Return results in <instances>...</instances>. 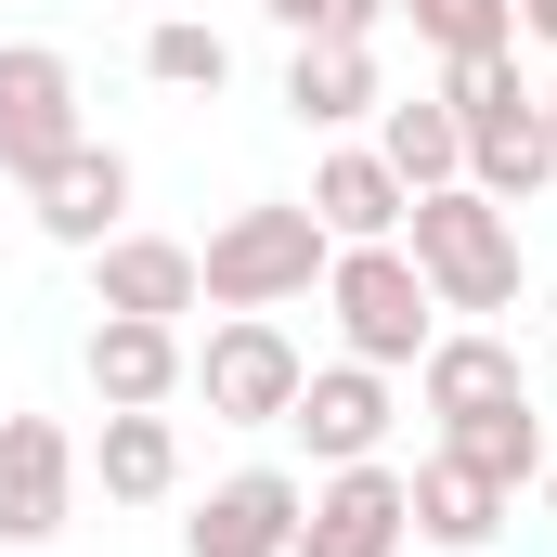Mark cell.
<instances>
[{
	"instance_id": "obj_5",
	"label": "cell",
	"mask_w": 557,
	"mask_h": 557,
	"mask_svg": "<svg viewBox=\"0 0 557 557\" xmlns=\"http://www.w3.org/2000/svg\"><path fill=\"white\" fill-rule=\"evenodd\" d=\"M298 337H285L273 311H221L208 337H195V363H182V389L208 403L221 428H285V403H298Z\"/></svg>"
},
{
	"instance_id": "obj_6",
	"label": "cell",
	"mask_w": 557,
	"mask_h": 557,
	"mask_svg": "<svg viewBox=\"0 0 557 557\" xmlns=\"http://www.w3.org/2000/svg\"><path fill=\"white\" fill-rule=\"evenodd\" d=\"M403 545H416V493H403L389 454L311 480V506H298V557H403Z\"/></svg>"
},
{
	"instance_id": "obj_17",
	"label": "cell",
	"mask_w": 557,
	"mask_h": 557,
	"mask_svg": "<svg viewBox=\"0 0 557 557\" xmlns=\"http://www.w3.org/2000/svg\"><path fill=\"white\" fill-rule=\"evenodd\" d=\"M532 376H519V350L493 337V324H454V337H428V363H416V403L428 416H480V403H519Z\"/></svg>"
},
{
	"instance_id": "obj_15",
	"label": "cell",
	"mask_w": 557,
	"mask_h": 557,
	"mask_svg": "<svg viewBox=\"0 0 557 557\" xmlns=\"http://www.w3.org/2000/svg\"><path fill=\"white\" fill-rule=\"evenodd\" d=\"M403 208H416V195H403V169H389L376 143H337V156L311 169V221H324L337 247H389Z\"/></svg>"
},
{
	"instance_id": "obj_14",
	"label": "cell",
	"mask_w": 557,
	"mask_h": 557,
	"mask_svg": "<svg viewBox=\"0 0 557 557\" xmlns=\"http://www.w3.org/2000/svg\"><path fill=\"white\" fill-rule=\"evenodd\" d=\"M376 104H389L376 39H298V52H285V117H298V131H363Z\"/></svg>"
},
{
	"instance_id": "obj_20",
	"label": "cell",
	"mask_w": 557,
	"mask_h": 557,
	"mask_svg": "<svg viewBox=\"0 0 557 557\" xmlns=\"http://www.w3.org/2000/svg\"><path fill=\"white\" fill-rule=\"evenodd\" d=\"M91 480H104V506H169V493H182V428L169 416H104Z\"/></svg>"
},
{
	"instance_id": "obj_26",
	"label": "cell",
	"mask_w": 557,
	"mask_h": 557,
	"mask_svg": "<svg viewBox=\"0 0 557 557\" xmlns=\"http://www.w3.org/2000/svg\"><path fill=\"white\" fill-rule=\"evenodd\" d=\"M545 131H557V78H545Z\"/></svg>"
},
{
	"instance_id": "obj_22",
	"label": "cell",
	"mask_w": 557,
	"mask_h": 557,
	"mask_svg": "<svg viewBox=\"0 0 557 557\" xmlns=\"http://www.w3.org/2000/svg\"><path fill=\"white\" fill-rule=\"evenodd\" d=\"M389 13H416V39L454 65V52H519V13L506 0H389Z\"/></svg>"
},
{
	"instance_id": "obj_18",
	"label": "cell",
	"mask_w": 557,
	"mask_h": 557,
	"mask_svg": "<svg viewBox=\"0 0 557 557\" xmlns=\"http://www.w3.org/2000/svg\"><path fill=\"white\" fill-rule=\"evenodd\" d=\"M376 156L403 169V195H441V182H467V117L441 91H389L376 104Z\"/></svg>"
},
{
	"instance_id": "obj_25",
	"label": "cell",
	"mask_w": 557,
	"mask_h": 557,
	"mask_svg": "<svg viewBox=\"0 0 557 557\" xmlns=\"http://www.w3.org/2000/svg\"><path fill=\"white\" fill-rule=\"evenodd\" d=\"M545 363H557V285H545Z\"/></svg>"
},
{
	"instance_id": "obj_2",
	"label": "cell",
	"mask_w": 557,
	"mask_h": 557,
	"mask_svg": "<svg viewBox=\"0 0 557 557\" xmlns=\"http://www.w3.org/2000/svg\"><path fill=\"white\" fill-rule=\"evenodd\" d=\"M403 260L441 311H519V208H493L480 182H441L403 208Z\"/></svg>"
},
{
	"instance_id": "obj_12",
	"label": "cell",
	"mask_w": 557,
	"mask_h": 557,
	"mask_svg": "<svg viewBox=\"0 0 557 557\" xmlns=\"http://www.w3.org/2000/svg\"><path fill=\"white\" fill-rule=\"evenodd\" d=\"M78 363H91V403H104V416H169V389H182L195 337H182V324H143V311H104Z\"/></svg>"
},
{
	"instance_id": "obj_21",
	"label": "cell",
	"mask_w": 557,
	"mask_h": 557,
	"mask_svg": "<svg viewBox=\"0 0 557 557\" xmlns=\"http://www.w3.org/2000/svg\"><path fill=\"white\" fill-rule=\"evenodd\" d=\"M143 78L156 91H234V39L208 13H143Z\"/></svg>"
},
{
	"instance_id": "obj_8",
	"label": "cell",
	"mask_w": 557,
	"mask_h": 557,
	"mask_svg": "<svg viewBox=\"0 0 557 557\" xmlns=\"http://www.w3.org/2000/svg\"><path fill=\"white\" fill-rule=\"evenodd\" d=\"M78 519V441L65 416H0V545H52Z\"/></svg>"
},
{
	"instance_id": "obj_28",
	"label": "cell",
	"mask_w": 557,
	"mask_h": 557,
	"mask_svg": "<svg viewBox=\"0 0 557 557\" xmlns=\"http://www.w3.org/2000/svg\"><path fill=\"white\" fill-rule=\"evenodd\" d=\"M545 493H557V454H545Z\"/></svg>"
},
{
	"instance_id": "obj_16",
	"label": "cell",
	"mask_w": 557,
	"mask_h": 557,
	"mask_svg": "<svg viewBox=\"0 0 557 557\" xmlns=\"http://www.w3.org/2000/svg\"><path fill=\"white\" fill-rule=\"evenodd\" d=\"M403 493H416V545H441V557H480L493 532H506V506H519V493H493V480L454 467V454H416Z\"/></svg>"
},
{
	"instance_id": "obj_7",
	"label": "cell",
	"mask_w": 557,
	"mask_h": 557,
	"mask_svg": "<svg viewBox=\"0 0 557 557\" xmlns=\"http://www.w3.org/2000/svg\"><path fill=\"white\" fill-rule=\"evenodd\" d=\"M65 143H78V65L52 39H0V169L39 182Z\"/></svg>"
},
{
	"instance_id": "obj_19",
	"label": "cell",
	"mask_w": 557,
	"mask_h": 557,
	"mask_svg": "<svg viewBox=\"0 0 557 557\" xmlns=\"http://www.w3.org/2000/svg\"><path fill=\"white\" fill-rule=\"evenodd\" d=\"M441 454H454V467H480L493 493H519V480H545V403L519 389V403H480V416H441Z\"/></svg>"
},
{
	"instance_id": "obj_23",
	"label": "cell",
	"mask_w": 557,
	"mask_h": 557,
	"mask_svg": "<svg viewBox=\"0 0 557 557\" xmlns=\"http://www.w3.org/2000/svg\"><path fill=\"white\" fill-rule=\"evenodd\" d=\"M285 39H376L389 26V0H260Z\"/></svg>"
},
{
	"instance_id": "obj_4",
	"label": "cell",
	"mask_w": 557,
	"mask_h": 557,
	"mask_svg": "<svg viewBox=\"0 0 557 557\" xmlns=\"http://www.w3.org/2000/svg\"><path fill=\"white\" fill-rule=\"evenodd\" d=\"M324 311H337V350L376 363V376L428 363V337H441V298H428V273L403 260V234H389V247H337V260H324Z\"/></svg>"
},
{
	"instance_id": "obj_24",
	"label": "cell",
	"mask_w": 557,
	"mask_h": 557,
	"mask_svg": "<svg viewBox=\"0 0 557 557\" xmlns=\"http://www.w3.org/2000/svg\"><path fill=\"white\" fill-rule=\"evenodd\" d=\"M506 13H519V39H545V52H557V0H506Z\"/></svg>"
},
{
	"instance_id": "obj_10",
	"label": "cell",
	"mask_w": 557,
	"mask_h": 557,
	"mask_svg": "<svg viewBox=\"0 0 557 557\" xmlns=\"http://www.w3.org/2000/svg\"><path fill=\"white\" fill-rule=\"evenodd\" d=\"M26 208H39V234H52V247H78V260H91L104 234H131V156L78 131L39 182H26Z\"/></svg>"
},
{
	"instance_id": "obj_13",
	"label": "cell",
	"mask_w": 557,
	"mask_h": 557,
	"mask_svg": "<svg viewBox=\"0 0 557 557\" xmlns=\"http://www.w3.org/2000/svg\"><path fill=\"white\" fill-rule=\"evenodd\" d=\"M91 311H143V324H182V311H208L195 247H182V234H104V247H91Z\"/></svg>"
},
{
	"instance_id": "obj_1",
	"label": "cell",
	"mask_w": 557,
	"mask_h": 557,
	"mask_svg": "<svg viewBox=\"0 0 557 557\" xmlns=\"http://www.w3.org/2000/svg\"><path fill=\"white\" fill-rule=\"evenodd\" d=\"M441 104L467 117V182L493 208H532L557 182V131H545V91L519 78V52H454L441 65Z\"/></svg>"
},
{
	"instance_id": "obj_3",
	"label": "cell",
	"mask_w": 557,
	"mask_h": 557,
	"mask_svg": "<svg viewBox=\"0 0 557 557\" xmlns=\"http://www.w3.org/2000/svg\"><path fill=\"white\" fill-rule=\"evenodd\" d=\"M324 260H337V234L311 221V195H260L195 247V285H208V311H285L324 285Z\"/></svg>"
},
{
	"instance_id": "obj_9",
	"label": "cell",
	"mask_w": 557,
	"mask_h": 557,
	"mask_svg": "<svg viewBox=\"0 0 557 557\" xmlns=\"http://www.w3.org/2000/svg\"><path fill=\"white\" fill-rule=\"evenodd\" d=\"M298 506H311V480L234 467V480H208V506L182 519V557H298Z\"/></svg>"
},
{
	"instance_id": "obj_11",
	"label": "cell",
	"mask_w": 557,
	"mask_h": 557,
	"mask_svg": "<svg viewBox=\"0 0 557 557\" xmlns=\"http://www.w3.org/2000/svg\"><path fill=\"white\" fill-rule=\"evenodd\" d=\"M285 428L311 441V467H363V454H389V376L337 350V363H311V376H298Z\"/></svg>"
},
{
	"instance_id": "obj_27",
	"label": "cell",
	"mask_w": 557,
	"mask_h": 557,
	"mask_svg": "<svg viewBox=\"0 0 557 557\" xmlns=\"http://www.w3.org/2000/svg\"><path fill=\"white\" fill-rule=\"evenodd\" d=\"M143 13H182V0H143Z\"/></svg>"
}]
</instances>
